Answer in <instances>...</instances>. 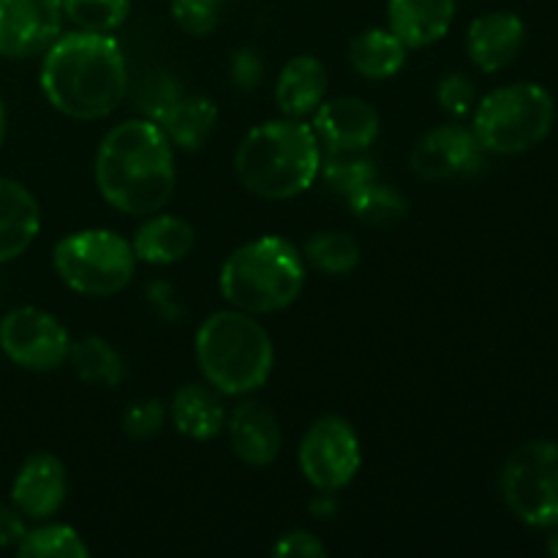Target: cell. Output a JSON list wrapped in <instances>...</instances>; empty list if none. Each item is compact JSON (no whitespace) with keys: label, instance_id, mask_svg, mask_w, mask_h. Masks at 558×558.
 Segmentation results:
<instances>
[{"label":"cell","instance_id":"1","mask_svg":"<svg viewBox=\"0 0 558 558\" xmlns=\"http://www.w3.org/2000/svg\"><path fill=\"white\" fill-rule=\"evenodd\" d=\"M41 90L65 118H107L129 93L120 44L109 33L76 31L58 36L44 58Z\"/></svg>","mask_w":558,"mask_h":558},{"label":"cell","instance_id":"2","mask_svg":"<svg viewBox=\"0 0 558 558\" xmlns=\"http://www.w3.org/2000/svg\"><path fill=\"white\" fill-rule=\"evenodd\" d=\"M96 183L104 199L129 216H153L174 191V156L153 120H125L101 140Z\"/></svg>","mask_w":558,"mask_h":558},{"label":"cell","instance_id":"3","mask_svg":"<svg viewBox=\"0 0 558 558\" xmlns=\"http://www.w3.org/2000/svg\"><path fill=\"white\" fill-rule=\"evenodd\" d=\"M319 140L300 120H272L248 131L234 156L238 180L262 199H292L319 178Z\"/></svg>","mask_w":558,"mask_h":558},{"label":"cell","instance_id":"4","mask_svg":"<svg viewBox=\"0 0 558 558\" xmlns=\"http://www.w3.org/2000/svg\"><path fill=\"white\" fill-rule=\"evenodd\" d=\"M196 360L223 396H245L270 379L272 341L245 311H218L196 332Z\"/></svg>","mask_w":558,"mask_h":558},{"label":"cell","instance_id":"5","mask_svg":"<svg viewBox=\"0 0 558 558\" xmlns=\"http://www.w3.org/2000/svg\"><path fill=\"white\" fill-rule=\"evenodd\" d=\"M303 256L289 240L259 238L234 251L221 270V292L245 314H272L300 298Z\"/></svg>","mask_w":558,"mask_h":558},{"label":"cell","instance_id":"6","mask_svg":"<svg viewBox=\"0 0 558 558\" xmlns=\"http://www.w3.org/2000/svg\"><path fill=\"white\" fill-rule=\"evenodd\" d=\"M554 98L545 87L532 82L499 87L477 104L474 134L485 153L515 156L532 150L550 134L554 125Z\"/></svg>","mask_w":558,"mask_h":558},{"label":"cell","instance_id":"7","mask_svg":"<svg viewBox=\"0 0 558 558\" xmlns=\"http://www.w3.org/2000/svg\"><path fill=\"white\" fill-rule=\"evenodd\" d=\"M54 270L65 287L90 298L123 292L134 278L136 256L125 238L109 229H85L54 245Z\"/></svg>","mask_w":558,"mask_h":558},{"label":"cell","instance_id":"8","mask_svg":"<svg viewBox=\"0 0 558 558\" xmlns=\"http://www.w3.org/2000/svg\"><path fill=\"white\" fill-rule=\"evenodd\" d=\"M501 494L518 521L558 526V445L529 441L512 452L501 474Z\"/></svg>","mask_w":558,"mask_h":558},{"label":"cell","instance_id":"9","mask_svg":"<svg viewBox=\"0 0 558 558\" xmlns=\"http://www.w3.org/2000/svg\"><path fill=\"white\" fill-rule=\"evenodd\" d=\"M360 461V439L343 417H319L305 430L300 469L316 490L332 494L347 488L357 474Z\"/></svg>","mask_w":558,"mask_h":558},{"label":"cell","instance_id":"10","mask_svg":"<svg viewBox=\"0 0 558 558\" xmlns=\"http://www.w3.org/2000/svg\"><path fill=\"white\" fill-rule=\"evenodd\" d=\"M0 349L14 365L27 371H54L69 360L65 327L41 308H14L0 322Z\"/></svg>","mask_w":558,"mask_h":558},{"label":"cell","instance_id":"11","mask_svg":"<svg viewBox=\"0 0 558 558\" xmlns=\"http://www.w3.org/2000/svg\"><path fill=\"white\" fill-rule=\"evenodd\" d=\"M63 16V0H0V58H31L49 49Z\"/></svg>","mask_w":558,"mask_h":558},{"label":"cell","instance_id":"12","mask_svg":"<svg viewBox=\"0 0 558 558\" xmlns=\"http://www.w3.org/2000/svg\"><path fill=\"white\" fill-rule=\"evenodd\" d=\"M485 147L477 134L463 125H439L420 136L412 150V169L423 180H456L480 172Z\"/></svg>","mask_w":558,"mask_h":558},{"label":"cell","instance_id":"13","mask_svg":"<svg viewBox=\"0 0 558 558\" xmlns=\"http://www.w3.org/2000/svg\"><path fill=\"white\" fill-rule=\"evenodd\" d=\"M311 129L330 153H365L379 136V114L360 98H336L319 104Z\"/></svg>","mask_w":558,"mask_h":558},{"label":"cell","instance_id":"14","mask_svg":"<svg viewBox=\"0 0 558 558\" xmlns=\"http://www.w3.org/2000/svg\"><path fill=\"white\" fill-rule=\"evenodd\" d=\"M65 469L60 458L49 452H36L22 463L14 485H11V499L16 510L27 518H49L63 507L65 501Z\"/></svg>","mask_w":558,"mask_h":558},{"label":"cell","instance_id":"15","mask_svg":"<svg viewBox=\"0 0 558 558\" xmlns=\"http://www.w3.org/2000/svg\"><path fill=\"white\" fill-rule=\"evenodd\" d=\"M526 38L521 16L510 11H494L472 22L466 36V49L472 63L485 74L507 69L518 58Z\"/></svg>","mask_w":558,"mask_h":558},{"label":"cell","instance_id":"16","mask_svg":"<svg viewBox=\"0 0 558 558\" xmlns=\"http://www.w3.org/2000/svg\"><path fill=\"white\" fill-rule=\"evenodd\" d=\"M229 439L234 452L251 466H267L281 450V428L265 403L243 401L229 417Z\"/></svg>","mask_w":558,"mask_h":558},{"label":"cell","instance_id":"17","mask_svg":"<svg viewBox=\"0 0 558 558\" xmlns=\"http://www.w3.org/2000/svg\"><path fill=\"white\" fill-rule=\"evenodd\" d=\"M41 229L38 202L25 185L0 178V265L25 254Z\"/></svg>","mask_w":558,"mask_h":558},{"label":"cell","instance_id":"18","mask_svg":"<svg viewBox=\"0 0 558 558\" xmlns=\"http://www.w3.org/2000/svg\"><path fill=\"white\" fill-rule=\"evenodd\" d=\"M387 20L390 31L409 49L428 47L450 31L456 20V0H390Z\"/></svg>","mask_w":558,"mask_h":558},{"label":"cell","instance_id":"19","mask_svg":"<svg viewBox=\"0 0 558 558\" xmlns=\"http://www.w3.org/2000/svg\"><path fill=\"white\" fill-rule=\"evenodd\" d=\"M327 93V71L314 54H300L283 65L276 85V101L287 118H305L316 112Z\"/></svg>","mask_w":558,"mask_h":558},{"label":"cell","instance_id":"20","mask_svg":"<svg viewBox=\"0 0 558 558\" xmlns=\"http://www.w3.org/2000/svg\"><path fill=\"white\" fill-rule=\"evenodd\" d=\"M407 44L390 27H371L349 44V63L365 80H390L407 63Z\"/></svg>","mask_w":558,"mask_h":558},{"label":"cell","instance_id":"21","mask_svg":"<svg viewBox=\"0 0 558 558\" xmlns=\"http://www.w3.org/2000/svg\"><path fill=\"white\" fill-rule=\"evenodd\" d=\"M131 248L147 265H172L194 248V227L178 216H156L136 232Z\"/></svg>","mask_w":558,"mask_h":558},{"label":"cell","instance_id":"22","mask_svg":"<svg viewBox=\"0 0 558 558\" xmlns=\"http://www.w3.org/2000/svg\"><path fill=\"white\" fill-rule=\"evenodd\" d=\"M172 423L189 439H213L227 423L221 398L202 385H185L172 398Z\"/></svg>","mask_w":558,"mask_h":558},{"label":"cell","instance_id":"23","mask_svg":"<svg viewBox=\"0 0 558 558\" xmlns=\"http://www.w3.org/2000/svg\"><path fill=\"white\" fill-rule=\"evenodd\" d=\"M156 125L172 145L183 147V150H199L207 136L213 134L216 107L205 96H183L180 93Z\"/></svg>","mask_w":558,"mask_h":558},{"label":"cell","instance_id":"24","mask_svg":"<svg viewBox=\"0 0 558 558\" xmlns=\"http://www.w3.org/2000/svg\"><path fill=\"white\" fill-rule=\"evenodd\" d=\"M69 357H71V365H74L76 376L85 379L87 385L118 387L125 374V365L123 360H120V354L98 336H87L82 338L80 343H74Z\"/></svg>","mask_w":558,"mask_h":558},{"label":"cell","instance_id":"25","mask_svg":"<svg viewBox=\"0 0 558 558\" xmlns=\"http://www.w3.org/2000/svg\"><path fill=\"white\" fill-rule=\"evenodd\" d=\"M352 216L368 227H392L407 216V199L392 185H381L379 180L349 196Z\"/></svg>","mask_w":558,"mask_h":558},{"label":"cell","instance_id":"26","mask_svg":"<svg viewBox=\"0 0 558 558\" xmlns=\"http://www.w3.org/2000/svg\"><path fill=\"white\" fill-rule=\"evenodd\" d=\"M305 256L316 270L347 276L360 265V245L343 232H319L305 243Z\"/></svg>","mask_w":558,"mask_h":558},{"label":"cell","instance_id":"27","mask_svg":"<svg viewBox=\"0 0 558 558\" xmlns=\"http://www.w3.org/2000/svg\"><path fill=\"white\" fill-rule=\"evenodd\" d=\"M319 174L325 178V183L330 185V191L341 196H352L354 191L365 189L368 183L376 180V163L371 161L363 153H330L319 163Z\"/></svg>","mask_w":558,"mask_h":558},{"label":"cell","instance_id":"28","mask_svg":"<svg viewBox=\"0 0 558 558\" xmlns=\"http://www.w3.org/2000/svg\"><path fill=\"white\" fill-rule=\"evenodd\" d=\"M16 554L25 558H85L90 556L87 545L71 526H41L25 532L16 545Z\"/></svg>","mask_w":558,"mask_h":558},{"label":"cell","instance_id":"29","mask_svg":"<svg viewBox=\"0 0 558 558\" xmlns=\"http://www.w3.org/2000/svg\"><path fill=\"white\" fill-rule=\"evenodd\" d=\"M131 0H63V14L80 31L112 33L125 22Z\"/></svg>","mask_w":558,"mask_h":558},{"label":"cell","instance_id":"30","mask_svg":"<svg viewBox=\"0 0 558 558\" xmlns=\"http://www.w3.org/2000/svg\"><path fill=\"white\" fill-rule=\"evenodd\" d=\"M227 0H172V16L185 33L205 36L218 25Z\"/></svg>","mask_w":558,"mask_h":558},{"label":"cell","instance_id":"31","mask_svg":"<svg viewBox=\"0 0 558 558\" xmlns=\"http://www.w3.org/2000/svg\"><path fill=\"white\" fill-rule=\"evenodd\" d=\"M163 420H167V409L161 401L150 398V401H140L123 414V430L136 441L153 439L158 430L163 428Z\"/></svg>","mask_w":558,"mask_h":558},{"label":"cell","instance_id":"32","mask_svg":"<svg viewBox=\"0 0 558 558\" xmlns=\"http://www.w3.org/2000/svg\"><path fill=\"white\" fill-rule=\"evenodd\" d=\"M439 104L447 114L452 118H463L472 112L474 101H477V87L466 74H450L439 82Z\"/></svg>","mask_w":558,"mask_h":558},{"label":"cell","instance_id":"33","mask_svg":"<svg viewBox=\"0 0 558 558\" xmlns=\"http://www.w3.org/2000/svg\"><path fill=\"white\" fill-rule=\"evenodd\" d=\"M178 96H180V87L174 85L172 76L158 74V76H150V80L142 85L136 104H140L142 112L147 114V120L158 123V120H161V114L172 107L174 98Z\"/></svg>","mask_w":558,"mask_h":558},{"label":"cell","instance_id":"34","mask_svg":"<svg viewBox=\"0 0 558 558\" xmlns=\"http://www.w3.org/2000/svg\"><path fill=\"white\" fill-rule=\"evenodd\" d=\"M229 74H232V82L240 87V90H254V87L262 82V76H265V65H262L259 52L251 47L238 49V52L232 54Z\"/></svg>","mask_w":558,"mask_h":558},{"label":"cell","instance_id":"35","mask_svg":"<svg viewBox=\"0 0 558 558\" xmlns=\"http://www.w3.org/2000/svg\"><path fill=\"white\" fill-rule=\"evenodd\" d=\"M276 556H289V558H316V556H325L327 548L308 532H289L283 534L281 539L276 543L272 548Z\"/></svg>","mask_w":558,"mask_h":558},{"label":"cell","instance_id":"36","mask_svg":"<svg viewBox=\"0 0 558 558\" xmlns=\"http://www.w3.org/2000/svg\"><path fill=\"white\" fill-rule=\"evenodd\" d=\"M22 537H25V523H22V518L14 510L0 505V548L20 545Z\"/></svg>","mask_w":558,"mask_h":558},{"label":"cell","instance_id":"37","mask_svg":"<svg viewBox=\"0 0 558 558\" xmlns=\"http://www.w3.org/2000/svg\"><path fill=\"white\" fill-rule=\"evenodd\" d=\"M3 136H5V109L0 104V145H3Z\"/></svg>","mask_w":558,"mask_h":558},{"label":"cell","instance_id":"38","mask_svg":"<svg viewBox=\"0 0 558 558\" xmlns=\"http://www.w3.org/2000/svg\"><path fill=\"white\" fill-rule=\"evenodd\" d=\"M550 554L558 556V532L554 534V537H550Z\"/></svg>","mask_w":558,"mask_h":558}]
</instances>
